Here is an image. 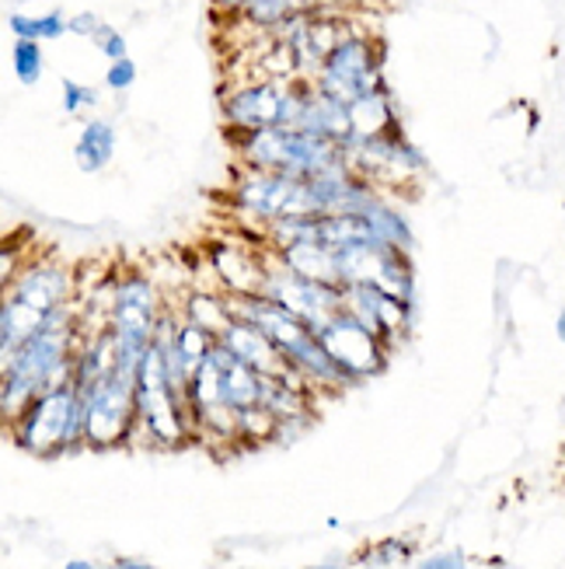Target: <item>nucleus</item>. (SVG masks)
Listing matches in <instances>:
<instances>
[{
  "label": "nucleus",
  "instance_id": "obj_16",
  "mask_svg": "<svg viewBox=\"0 0 565 569\" xmlns=\"http://www.w3.org/2000/svg\"><path fill=\"white\" fill-rule=\"evenodd\" d=\"M115 158V127L109 119H88L78 143H73V161H78L81 171L94 176V171L109 168V161Z\"/></svg>",
  "mask_w": 565,
  "mask_h": 569
},
{
  "label": "nucleus",
  "instance_id": "obj_18",
  "mask_svg": "<svg viewBox=\"0 0 565 569\" xmlns=\"http://www.w3.org/2000/svg\"><path fill=\"white\" fill-rule=\"evenodd\" d=\"M8 29L14 32V39H32V42H53L63 39L70 32V18L63 11H46V14H24V11H11L8 14Z\"/></svg>",
  "mask_w": 565,
  "mask_h": 569
},
{
  "label": "nucleus",
  "instance_id": "obj_29",
  "mask_svg": "<svg viewBox=\"0 0 565 569\" xmlns=\"http://www.w3.org/2000/svg\"><path fill=\"white\" fill-rule=\"evenodd\" d=\"M213 4H216L220 11L234 14V11H244V4H249V0H213Z\"/></svg>",
  "mask_w": 565,
  "mask_h": 569
},
{
  "label": "nucleus",
  "instance_id": "obj_23",
  "mask_svg": "<svg viewBox=\"0 0 565 569\" xmlns=\"http://www.w3.org/2000/svg\"><path fill=\"white\" fill-rule=\"evenodd\" d=\"M91 42H94V49H98V53H102V57H109L112 63H115V60H127V57H130L127 36H122L119 29H112L109 21L102 24V29L94 32V39H91Z\"/></svg>",
  "mask_w": 565,
  "mask_h": 569
},
{
  "label": "nucleus",
  "instance_id": "obj_1",
  "mask_svg": "<svg viewBox=\"0 0 565 569\" xmlns=\"http://www.w3.org/2000/svg\"><path fill=\"white\" fill-rule=\"evenodd\" d=\"M81 346V308L67 305L46 315L42 329L24 339L14 353L0 357V409L4 419H18L42 391L67 385L73 375V357Z\"/></svg>",
  "mask_w": 565,
  "mask_h": 569
},
{
  "label": "nucleus",
  "instance_id": "obj_12",
  "mask_svg": "<svg viewBox=\"0 0 565 569\" xmlns=\"http://www.w3.org/2000/svg\"><path fill=\"white\" fill-rule=\"evenodd\" d=\"M346 311L377 332L387 350L395 353L412 329V301L381 287H346Z\"/></svg>",
  "mask_w": 565,
  "mask_h": 569
},
{
  "label": "nucleus",
  "instance_id": "obj_22",
  "mask_svg": "<svg viewBox=\"0 0 565 569\" xmlns=\"http://www.w3.org/2000/svg\"><path fill=\"white\" fill-rule=\"evenodd\" d=\"M60 91H63V112L67 116H81V112H88V109L98 106V91L88 88V84H78V81L63 78Z\"/></svg>",
  "mask_w": 565,
  "mask_h": 569
},
{
  "label": "nucleus",
  "instance_id": "obj_7",
  "mask_svg": "<svg viewBox=\"0 0 565 569\" xmlns=\"http://www.w3.org/2000/svg\"><path fill=\"white\" fill-rule=\"evenodd\" d=\"M314 84L325 94L339 98V102L356 106L363 98H371L377 91H384V78H381V53L371 36L350 32L342 39L329 60L317 70Z\"/></svg>",
  "mask_w": 565,
  "mask_h": 569
},
{
  "label": "nucleus",
  "instance_id": "obj_8",
  "mask_svg": "<svg viewBox=\"0 0 565 569\" xmlns=\"http://www.w3.org/2000/svg\"><path fill=\"white\" fill-rule=\"evenodd\" d=\"M234 207L265 224V231L290 217L314 213L307 179L280 176V171H255L244 168V176L234 182Z\"/></svg>",
  "mask_w": 565,
  "mask_h": 569
},
{
  "label": "nucleus",
  "instance_id": "obj_26",
  "mask_svg": "<svg viewBox=\"0 0 565 569\" xmlns=\"http://www.w3.org/2000/svg\"><path fill=\"white\" fill-rule=\"evenodd\" d=\"M102 18H98V14H91V11H81V14H73L70 18V32L73 36H81V39H94V32L98 29H102Z\"/></svg>",
  "mask_w": 565,
  "mask_h": 569
},
{
  "label": "nucleus",
  "instance_id": "obj_11",
  "mask_svg": "<svg viewBox=\"0 0 565 569\" xmlns=\"http://www.w3.org/2000/svg\"><path fill=\"white\" fill-rule=\"evenodd\" d=\"M286 94H290V81H276V78H259V81H249V84H238L224 98L228 127L234 133H241V137L283 127Z\"/></svg>",
  "mask_w": 565,
  "mask_h": 569
},
{
  "label": "nucleus",
  "instance_id": "obj_24",
  "mask_svg": "<svg viewBox=\"0 0 565 569\" xmlns=\"http://www.w3.org/2000/svg\"><path fill=\"white\" fill-rule=\"evenodd\" d=\"M133 81H137V63H133L130 57L109 63V70H105V84H109L112 91H130Z\"/></svg>",
  "mask_w": 565,
  "mask_h": 569
},
{
  "label": "nucleus",
  "instance_id": "obj_30",
  "mask_svg": "<svg viewBox=\"0 0 565 569\" xmlns=\"http://www.w3.org/2000/svg\"><path fill=\"white\" fill-rule=\"evenodd\" d=\"M555 336H558V342H565V308L555 315Z\"/></svg>",
  "mask_w": 565,
  "mask_h": 569
},
{
  "label": "nucleus",
  "instance_id": "obj_14",
  "mask_svg": "<svg viewBox=\"0 0 565 569\" xmlns=\"http://www.w3.org/2000/svg\"><path fill=\"white\" fill-rule=\"evenodd\" d=\"M213 259V273L224 283L228 293L234 297H252L265 290V277H269V259H255L252 252L238 249V244H216L210 252Z\"/></svg>",
  "mask_w": 565,
  "mask_h": 569
},
{
  "label": "nucleus",
  "instance_id": "obj_6",
  "mask_svg": "<svg viewBox=\"0 0 565 569\" xmlns=\"http://www.w3.org/2000/svg\"><path fill=\"white\" fill-rule=\"evenodd\" d=\"M81 395L88 419V448L115 451L137 437V378L112 370L109 378Z\"/></svg>",
  "mask_w": 565,
  "mask_h": 569
},
{
  "label": "nucleus",
  "instance_id": "obj_31",
  "mask_svg": "<svg viewBox=\"0 0 565 569\" xmlns=\"http://www.w3.org/2000/svg\"><path fill=\"white\" fill-rule=\"evenodd\" d=\"M304 569H346L342 562H317V566H304Z\"/></svg>",
  "mask_w": 565,
  "mask_h": 569
},
{
  "label": "nucleus",
  "instance_id": "obj_20",
  "mask_svg": "<svg viewBox=\"0 0 565 569\" xmlns=\"http://www.w3.org/2000/svg\"><path fill=\"white\" fill-rule=\"evenodd\" d=\"M11 67H14V78L21 84H36L46 70V57H42V46L32 39H14L11 46Z\"/></svg>",
  "mask_w": 565,
  "mask_h": 569
},
{
  "label": "nucleus",
  "instance_id": "obj_13",
  "mask_svg": "<svg viewBox=\"0 0 565 569\" xmlns=\"http://www.w3.org/2000/svg\"><path fill=\"white\" fill-rule=\"evenodd\" d=\"M220 342H224L241 363H249L252 370H259V375H265V378L293 375V370L283 363V357L273 346V339H269L259 326H252V321L234 318V326L224 336H220Z\"/></svg>",
  "mask_w": 565,
  "mask_h": 569
},
{
  "label": "nucleus",
  "instance_id": "obj_5",
  "mask_svg": "<svg viewBox=\"0 0 565 569\" xmlns=\"http://www.w3.org/2000/svg\"><path fill=\"white\" fill-rule=\"evenodd\" d=\"M164 297L161 287L140 273V269H127L115 273V293H112V318L109 332L115 339L119 350V370L122 375L137 378V367L147 357V350L154 346L161 321H164Z\"/></svg>",
  "mask_w": 565,
  "mask_h": 569
},
{
  "label": "nucleus",
  "instance_id": "obj_28",
  "mask_svg": "<svg viewBox=\"0 0 565 569\" xmlns=\"http://www.w3.org/2000/svg\"><path fill=\"white\" fill-rule=\"evenodd\" d=\"M63 569H119L115 562L112 566H102V562H91V559H70Z\"/></svg>",
  "mask_w": 565,
  "mask_h": 569
},
{
  "label": "nucleus",
  "instance_id": "obj_17",
  "mask_svg": "<svg viewBox=\"0 0 565 569\" xmlns=\"http://www.w3.org/2000/svg\"><path fill=\"white\" fill-rule=\"evenodd\" d=\"M307 8H325V4L322 0H249L241 18L249 24H255L259 32H276L293 14H301Z\"/></svg>",
  "mask_w": 565,
  "mask_h": 569
},
{
  "label": "nucleus",
  "instance_id": "obj_2",
  "mask_svg": "<svg viewBox=\"0 0 565 569\" xmlns=\"http://www.w3.org/2000/svg\"><path fill=\"white\" fill-rule=\"evenodd\" d=\"M14 448L32 458H63L78 448H88V419H84V395L67 385L42 391L29 402L18 419L8 423Z\"/></svg>",
  "mask_w": 565,
  "mask_h": 569
},
{
  "label": "nucleus",
  "instance_id": "obj_21",
  "mask_svg": "<svg viewBox=\"0 0 565 569\" xmlns=\"http://www.w3.org/2000/svg\"><path fill=\"white\" fill-rule=\"evenodd\" d=\"M408 556H412V541H405V538H381V541H374V546H371V552L363 556V562L374 566V569H391V566L408 562Z\"/></svg>",
  "mask_w": 565,
  "mask_h": 569
},
{
  "label": "nucleus",
  "instance_id": "obj_32",
  "mask_svg": "<svg viewBox=\"0 0 565 569\" xmlns=\"http://www.w3.org/2000/svg\"><path fill=\"white\" fill-rule=\"evenodd\" d=\"M322 4H335V0H322Z\"/></svg>",
  "mask_w": 565,
  "mask_h": 569
},
{
  "label": "nucleus",
  "instance_id": "obj_25",
  "mask_svg": "<svg viewBox=\"0 0 565 569\" xmlns=\"http://www.w3.org/2000/svg\"><path fill=\"white\" fill-rule=\"evenodd\" d=\"M415 569H472L468 559H464L461 549H447V552H433L426 559H420V566Z\"/></svg>",
  "mask_w": 565,
  "mask_h": 569
},
{
  "label": "nucleus",
  "instance_id": "obj_3",
  "mask_svg": "<svg viewBox=\"0 0 565 569\" xmlns=\"http://www.w3.org/2000/svg\"><path fill=\"white\" fill-rule=\"evenodd\" d=\"M137 437L161 451H179L195 437L189 402L171 381L161 339H154L137 367Z\"/></svg>",
  "mask_w": 565,
  "mask_h": 569
},
{
  "label": "nucleus",
  "instance_id": "obj_19",
  "mask_svg": "<svg viewBox=\"0 0 565 569\" xmlns=\"http://www.w3.org/2000/svg\"><path fill=\"white\" fill-rule=\"evenodd\" d=\"M363 217L371 220V228H374V238L381 241V244H391V249H412V224L405 220V213L402 210H395V207H387L384 200H377V203H371L363 210Z\"/></svg>",
  "mask_w": 565,
  "mask_h": 569
},
{
  "label": "nucleus",
  "instance_id": "obj_27",
  "mask_svg": "<svg viewBox=\"0 0 565 569\" xmlns=\"http://www.w3.org/2000/svg\"><path fill=\"white\" fill-rule=\"evenodd\" d=\"M115 566H119V569H161V566H154V562L133 559V556H119V559H115Z\"/></svg>",
  "mask_w": 565,
  "mask_h": 569
},
{
  "label": "nucleus",
  "instance_id": "obj_4",
  "mask_svg": "<svg viewBox=\"0 0 565 569\" xmlns=\"http://www.w3.org/2000/svg\"><path fill=\"white\" fill-rule=\"evenodd\" d=\"M238 154L244 168L280 171V176H293V179H317V176H329V171L350 168V158L339 143L311 137L304 130H290V127L244 133L238 140Z\"/></svg>",
  "mask_w": 565,
  "mask_h": 569
},
{
  "label": "nucleus",
  "instance_id": "obj_10",
  "mask_svg": "<svg viewBox=\"0 0 565 569\" xmlns=\"http://www.w3.org/2000/svg\"><path fill=\"white\" fill-rule=\"evenodd\" d=\"M317 339L325 342L329 357L335 360V367L342 370V375L350 378V385H363L377 378L381 370L387 367V342L371 332L363 326L360 318H353L350 311H342L332 326H325L322 332H317Z\"/></svg>",
  "mask_w": 565,
  "mask_h": 569
},
{
  "label": "nucleus",
  "instance_id": "obj_15",
  "mask_svg": "<svg viewBox=\"0 0 565 569\" xmlns=\"http://www.w3.org/2000/svg\"><path fill=\"white\" fill-rule=\"evenodd\" d=\"M179 315L189 318L192 326L206 329L216 339L234 326V305H231L228 290H189Z\"/></svg>",
  "mask_w": 565,
  "mask_h": 569
},
{
  "label": "nucleus",
  "instance_id": "obj_9",
  "mask_svg": "<svg viewBox=\"0 0 565 569\" xmlns=\"http://www.w3.org/2000/svg\"><path fill=\"white\" fill-rule=\"evenodd\" d=\"M262 293L273 297V301L283 305L290 315H297L314 332H322L342 311H346V290L342 287L297 277V273H290V269H283L276 259L269 262V277H265Z\"/></svg>",
  "mask_w": 565,
  "mask_h": 569
}]
</instances>
